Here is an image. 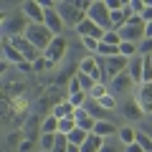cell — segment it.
<instances>
[{
  "label": "cell",
  "mask_w": 152,
  "mask_h": 152,
  "mask_svg": "<svg viewBox=\"0 0 152 152\" xmlns=\"http://www.w3.org/2000/svg\"><path fill=\"white\" fill-rule=\"evenodd\" d=\"M134 99L142 107L145 117H152V84H142V86L134 89Z\"/></svg>",
  "instance_id": "cell-10"
},
{
  "label": "cell",
  "mask_w": 152,
  "mask_h": 152,
  "mask_svg": "<svg viewBox=\"0 0 152 152\" xmlns=\"http://www.w3.org/2000/svg\"><path fill=\"white\" fill-rule=\"evenodd\" d=\"M20 13H23L31 23H43V20H46V10L41 8V3H38V0H26V3H23V8H20Z\"/></svg>",
  "instance_id": "cell-11"
},
{
  "label": "cell",
  "mask_w": 152,
  "mask_h": 152,
  "mask_svg": "<svg viewBox=\"0 0 152 152\" xmlns=\"http://www.w3.org/2000/svg\"><path fill=\"white\" fill-rule=\"evenodd\" d=\"M56 117V119H69V117H74L76 114V109H74V104L66 99V102H61V104H56L53 107V112H51Z\"/></svg>",
  "instance_id": "cell-20"
},
{
  "label": "cell",
  "mask_w": 152,
  "mask_h": 152,
  "mask_svg": "<svg viewBox=\"0 0 152 152\" xmlns=\"http://www.w3.org/2000/svg\"><path fill=\"white\" fill-rule=\"evenodd\" d=\"M41 134H58V119H56L53 114H46V117H43Z\"/></svg>",
  "instance_id": "cell-22"
},
{
  "label": "cell",
  "mask_w": 152,
  "mask_h": 152,
  "mask_svg": "<svg viewBox=\"0 0 152 152\" xmlns=\"http://www.w3.org/2000/svg\"><path fill=\"white\" fill-rule=\"evenodd\" d=\"M132 89H137V84L129 79V74H127V71L109 81V91H114V94H127V91H132Z\"/></svg>",
  "instance_id": "cell-13"
},
{
  "label": "cell",
  "mask_w": 152,
  "mask_h": 152,
  "mask_svg": "<svg viewBox=\"0 0 152 152\" xmlns=\"http://www.w3.org/2000/svg\"><path fill=\"white\" fill-rule=\"evenodd\" d=\"M8 41H10V43L15 46V51H18V53H20L23 58L28 61V64H33V61H38L41 56H43V53H41V51H38L36 46H33L31 41L26 38V36H20V38H8Z\"/></svg>",
  "instance_id": "cell-7"
},
{
  "label": "cell",
  "mask_w": 152,
  "mask_h": 152,
  "mask_svg": "<svg viewBox=\"0 0 152 152\" xmlns=\"http://www.w3.org/2000/svg\"><path fill=\"white\" fill-rule=\"evenodd\" d=\"M109 94V84H96V86L89 91V99H94V102H99L102 96H107Z\"/></svg>",
  "instance_id": "cell-31"
},
{
  "label": "cell",
  "mask_w": 152,
  "mask_h": 152,
  "mask_svg": "<svg viewBox=\"0 0 152 152\" xmlns=\"http://www.w3.org/2000/svg\"><path fill=\"white\" fill-rule=\"evenodd\" d=\"M56 13L61 15L64 26H66V28H74V31L79 28V23L86 18L81 10H79V8L74 5V3H71V0H61V3H56Z\"/></svg>",
  "instance_id": "cell-2"
},
{
  "label": "cell",
  "mask_w": 152,
  "mask_h": 152,
  "mask_svg": "<svg viewBox=\"0 0 152 152\" xmlns=\"http://www.w3.org/2000/svg\"><path fill=\"white\" fill-rule=\"evenodd\" d=\"M69 137V145H74V147H81L84 142H86V137H89V132H84L81 127H76L74 132H71V134H66Z\"/></svg>",
  "instance_id": "cell-24"
},
{
  "label": "cell",
  "mask_w": 152,
  "mask_h": 152,
  "mask_svg": "<svg viewBox=\"0 0 152 152\" xmlns=\"http://www.w3.org/2000/svg\"><path fill=\"white\" fill-rule=\"evenodd\" d=\"M71 3H74V5L79 8V10H81L84 15H86V13H89V8H91V3H89V0H71Z\"/></svg>",
  "instance_id": "cell-38"
},
{
  "label": "cell",
  "mask_w": 152,
  "mask_h": 152,
  "mask_svg": "<svg viewBox=\"0 0 152 152\" xmlns=\"http://www.w3.org/2000/svg\"><path fill=\"white\" fill-rule=\"evenodd\" d=\"M99 43H102V41H96V38H81V46L89 51V53H96V51H99Z\"/></svg>",
  "instance_id": "cell-34"
},
{
  "label": "cell",
  "mask_w": 152,
  "mask_h": 152,
  "mask_svg": "<svg viewBox=\"0 0 152 152\" xmlns=\"http://www.w3.org/2000/svg\"><path fill=\"white\" fill-rule=\"evenodd\" d=\"M76 33H79L81 38H96V41H102V38H104V33H107V31H104V28H99V26H96L94 20L84 18V20L79 23V28H76Z\"/></svg>",
  "instance_id": "cell-12"
},
{
  "label": "cell",
  "mask_w": 152,
  "mask_h": 152,
  "mask_svg": "<svg viewBox=\"0 0 152 152\" xmlns=\"http://www.w3.org/2000/svg\"><path fill=\"white\" fill-rule=\"evenodd\" d=\"M79 71L86 76H91L94 81L104 84V74H102V64H99V56H84L79 61Z\"/></svg>",
  "instance_id": "cell-8"
},
{
  "label": "cell",
  "mask_w": 152,
  "mask_h": 152,
  "mask_svg": "<svg viewBox=\"0 0 152 152\" xmlns=\"http://www.w3.org/2000/svg\"><path fill=\"white\" fill-rule=\"evenodd\" d=\"M96 104H99L102 109H107V112H114V109H117V96H114V94L109 91L107 96H102V99H99Z\"/></svg>",
  "instance_id": "cell-29"
},
{
  "label": "cell",
  "mask_w": 152,
  "mask_h": 152,
  "mask_svg": "<svg viewBox=\"0 0 152 152\" xmlns=\"http://www.w3.org/2000/svg\"><path fill=\"white\" fill-rule=\"evenodd\" d=\"M3 61H5V64H13V66H18V69H20L23 64H26V58H23L20 53H18L15 51V46L10 43V41H3Z\"/></svg>",
  "instance_id": "cell-15"
},
{
  "label": "cell",
  "mask_w": 152,
  "mask_h": 152,
  "mask_svg": "<svg viewBox=\"0 0 152 152\" xmlns=\"http://www.w3.org/2000/svg\"><path fill=\"white\" fill-rule=\"evenodd\" d=\"M102 147H104V140L91 132V134L86 137V142L81 145V152H102Z\"/></svg>",
  "instance_id": "cell-21"
},
{
  "label": "cell",
  "mask_w": 152,
  "mask_h": 152,
  "mask_svg": "<svg viewBox=\"0 0 152 152\" xmlns=\"http://www.w3.org/2000/svg\"><path fill=\"white\" fill-rule=\"evenodd\" d=\"M43 26L48 28L53 36H64V20H61V15L56 13V8H51V10H46V20H43Z\"/></svg>",
  "instance_id": "cell-14"
},
{
  "label": "cell",
  "mask_w": 152,
  "mask_h": 152,
  "mask_svg": "<svg viewBox=\"0 0 152 152\" xmlns=\"http://www.w3.org/2000/svg\"><path fill=\"white\" fill-rule=\"evenodd\" d=\"M102 43H109V46H122V36L119 31H107L102 38Z\"/></svg>",
  "instance_id": "cell-32"
},
{
  "label": "cell",
  "mask_w": 152,
  "mask_h": 152,
  "mask_svg": "<svg viewBox=\"0 0 152 152\" xmlns=\"http://www.w3.org/2000/svg\"><path fill=\"white\" fill-rule=\"evenodd\" d=\"M102 152H122V147H119V142L104 140V147H102Z\"/></svg>",
  "instance_id": "cell-37"
},
{
  "label": "cell",
  "mask_w": 152,
  "mask_h": 152,
  "mask_svg": "<svg viewBox=\"0 0 152 152\" xmlns=\"http://www.w3.org/2000/svg\"><path fill=\"white\" fill-rule=\"evenodd\" d=\"M38 152H41V150H38Z\"/></svg>",
  "instance_id": "cell-45"
},
{
  "label": "cell",
  "mask_w": 152,
  "mask_h": 152,
  "mask_svg": "<svg viewBox=\"0 0 152 152\" xmlns=\"http://www.w3.org/2000/svg\"><path fill=\"white\" fill-rule=\"evenodd\" d=\"M137 140V129H132V127H122V129H119V142H122V145H132V142H134Z\"/></svg>",
  "instance_id": "cell-28"
},
{
  "label": "cell",
  "mask_w": 152,
  "mask_h": 152,
  "mask_svg": "<svg viewBox=\"0 0 152 152\" xmlns=\"http://www.w3.org/2000/svg\"><path fill=\"white\" fill-rule=\"evenodd\" d=\"M94 134H99L102 140H112V137H119V129H117V124H112L109 119H104V122H96Z\"/></svg>",
  "instance_id": "cell-17"
},
{
  "label": "cell",
  "mask_w": 152,
  "mask_h": 152,
  "mask_svg": "<svg viewBox=\"0 0 152 152\" xmlns=\"http://www.w3.org/2000/svg\"><path fill=\"white\" fill-rule=\"evenodd\" d=\"M142 84H152V56H142Z\"/></svg>",
  "instance_id": "cell-25"
},
{
  "label": "cell",
  "mask_w": 152,
  "mask_h": 152,
  "mask_svg": "<svg viewBox=\"0 0 152 152\" xmlns=\"http://www.w3.org/2000/svg\"><path fill=\"white\" fill-rule=\"evenodd\" d=\"M122 112H124L127 119H142V117H145V112H142V107L137 104V99H134V96L127 99V102L122 104Z\"/></svg>",
  "instance_id": "cell-18"
},
{
  "label": "cell",
  "mask_w": 152,
  "mask_h": 152,
  "mask_svg": "<svg viewBox=\"0 0 152 152\" xmlns=\"http://www.w3.org/2000/svg\"><path fill=\"white\" fill-rule=\"evenodd\" d=\"M46 69H48V64H46L43 56H41L38 61H33V71H36V74H41V71H46Z\"/></svg>",
  "instance_id": "cell-39"
},
{
  "label": "cell",
  "mask_w": 152,
  "mask_h": 152,
  "mask_svg": "<svg viewBox=\"0 0 152 152\" xmlns=\"http://www.w3.org/2000/svg\"><path fill=\"white\" fill-rule=\"evenodd\" d=\"M76 127H79V124H76L74 117H69V119H58V132H61V134H71Z\"/></svg>",
  "instance_id": "cell-30"
},
{
  "label": "cell",
  "mask_w": 152,
  "mask_h": 152,
  "mask_svg": "<svg viewBox=\"0 0 152 152\" xmlns=\"http://www.w3.org/2000/svg\"><path fill=\"white\" fill-rule=\"evenodd\" d=\"M66 51H69V43H66V38H64V36H56L53 41H51V46L43 51V58H46V64H48V69L58 66L61 61L66 58Z\"/></svg>",
  "instance_id": "cell-4"
},
{
  "label": "cell",
  "mask_w": 152,
  "mask_h": 152,
  "mask_svg": "<svg viewBox=\"0 0 152 152\" xmlns=\"http://www.w3.org/2000/svg\"><path fill=\"white\" fill-rule=\"evenodd\" d=\"M124 152H145V150H142L137 142H132V145H127V147H124Z\"/></svg>",
  "instance_id": "cell-43"
},
{
  "label": "cell",
  "mask_w": 152,
  "mask_h": 152,
  "mask_svg": "<svg viewBox=\"0 0 152 152\" xmlns=\"http://www.w3.org/2000/svg\"><path fill=\"white\" fill-rule=\"evenodd\" d=\"M145 26H147V23L142 20V15H129V18H127V26L119 31L122 41H129V43L140 46L142 41H145Z\"/></svg>",
  "instance_id": "cell-1"
},
{
  "label": "cell",
  "mask_w": 152,
  "mask_h": 152,
  "mask_svg": "<svg viewBox=\"0 0 152 152\" xmlns=\"http://www.w3.org/2000/svg\"><path fill=\"white\" fill-rule=\"evenodd\" d=\"M74 119H76V124L81 127L84 132H89V134H91V132H94V127H96V119H94L91 114L86 112V107H84V109H76Z\"/></svg>",
  "instance_id": "cell-16"
},
{
  "label": "cell",
  "mask_w": 152,
  "mask_h": 152,
  "mask_svg": "<svg viewBox=\"0 0 152 152\" xmlns=\"http://www.w3.org/2000/svg\"><path fill=\"white\" fill-rule=\"evenodd\" d=\"M86 112L91 114L96 122H104V119H107V109H102L96 102H94V99H89V102H86Z\"/></svg>",
  "instance_id": "cell-23"
},
{
  "label": "cell",
  "mask_w": 152,
  "mask_h": 152,
  "mask_svg": "<svg viewBox=\"0 0 152 152\" xmlns=\"http://www.w3.org/2000/svg\"><path fill=\"white\" fill-rule=\"evenodd\" d=\"M129 8H132V13H134V15H142V13H145V8H147V3H145V0H132Z\"/></svg>",
  "instance_id": "cell-35"
},
{
  "label": "cell",
  "mask_w": 152,
  "mask_h": 152,
  "mask_svg": "<svg viewBox=\"0 0 152 152\" xmlns=\"http://www.w3.org/2000/svg\"><path fill=\"white\" fill-rule=\"evenodd\" d=\"M26 38L28 41H31L33 46H36L38 51H41V53H43L46 48H48L51 46V41H53V33L48 31V28L43 26V23H31V28H28V33H26Z\"/></svg>",
  "instance_id": "cell-3"
},
{
  "label": "cell",
  "mask_w": 152,
  "mask_h": 152,
  "mask_svg": "<svg viewBox=\"0 0 152 152\" xmlns=\"http://www.w3.org/2000/svg\"><path fill=\"white\" fill-rule=\"evenodd\" d=\"M28 28H31V20H28L23 13H18V15H8V20L3 23V36L5 38H20L28 33Z\"/></svg>",
  "instance_id": "cell-5"
},
{
  "label": "cell",
  "mask_w": 152,
  "mask_h": 152,
  "mask_svg": "<svg viewBox=\"0 0 152 152\" xmlns=\"http://www.w3.org/2000/svg\"><path fill=\"white\" fill-rule=\"evenodd\" d=\"M79 91H84V89H81V84H79V79H74V81L69 84V96H74V94H79Z\"/></svg>",
  "instance_id": "cell-40"
},
{
  "label": "cell",
  "mask_w": 152,
  "mask_h": 152,
  "mask_svg": "<svg viewBox=\"0 0 152 152\" xmlns=\"http://www.w3.org/2000/svg\"><path fill=\"white\" fill-rule=\"evenodd\" d=\"M142 20H145V23H152V5L145 8V13H142Z\"/></svg>",
  "instance_id": "cell-42"
},
{
  "label": "cell",
  "mask_w": 152,
  "mask_h": 152,
  "mask_svg": "<svg viewBox=\"0 0 152 152\" xmlns=\"http://www.w3.org/2000/svg\"><path fill=\"white\" fill-rule=\"evenodd\" d=\"M145 38H152V23H147V26H145Z\"/></svg>",
  "instance_id": "cell-44"
},
{
  "label": "cell",
  "mask_w": 152,
  "mask_h": 152,
  "mask_svg": "<svg viewBox=\"0 0 152 152\" xmlns=\"http://www.w3.org/2000/svg\"><path fill=\"white\" fill-rule=\"evenodd\" d=\"M119 53L124 56V58H134V56H140V46H137V43H129V41H122Z\"/></svg>",
  "instance_id": "cell-26"
},
{
  "label": "cell",
  "mask_w": 152,
  "mask_h": 152,
  "mask_svg": "<svg viewBox=\"0 0 152 152\" xmlns=\"http://www.w3.org/2000/svg\"><path fill=\"white\" fill-rule=\"evenodd\" d=\"M137 145H140L142 147V150H145V152H152V137L150 134H145V132H137Z\"/></svg>",
  "instance_id": "cell-33"
},
{
  "label": "cell",
  "mask_w": 152,
  "mask_h": 152,
  "mask_svg": "<svg viewBox=\"0 0 152 152\" xmlns=\"http://www.w3.org/2000/svg\"><path fill=\"white\" fill-rule=\"evenodd\" d=\"M33 147H36V142H31V140H23V145H20V152H31Z\"/></svg>",
  "instance_id": "cell-41"
},
{
  "label": "cell",
  "mask_w": 152,
  "mask_h": 152,
  "mask_svg": "<svg viewBox=\"0 0 152 152\" xmlns=\"http://www.w3.org/2000/svg\"><path fill=\"white\" fill-rule=\"evenodd\" d=\"M41 124H43V117L41 114H33L23 122V140H31V142H38L41 140Z\"/></svg>",
  "instance_id": "cell-9"
},
{
  "label": "cell",
  "mask_w": 152,
  "mask_h": 152,
  "mask_svg": "<svg viewBox=\"0 0 152 152\" xmlns=\"http://www.w3.org/2000/svg\"><path fill=\"white\" fill-rule=\"evenodd\" d=\"M140 56H152V38H145L140 43Z\"/></svg>",
  "instance_id": "cell-36"
},
{
  "label": "cell",
  "mask_w": 152,
  "mask_h": 152,
  "mask_svg": "<svg viewBox=\"0 0 152 152\" xmlns=\"http://www.w3.org/2000/svg\"><path fill=\"white\" fill-rule=\"evenodd\" d=\"M56 147V134H41V140H38V150L41 152H53Z\"/></svg>",
  "instance_id": "cell-27"
},
{
  "label": "cell",
  "mask_w": 152,
  "mask_h": 152,
  "mask_svg": "<svg viewBox=\"0 0 152 152\" xmlns=\"http://www.w3.org/2000/svg\"><path fill=\"white\" fill-rule=\"evenodd\" d=\"M127 74H129V79L140 86L142 84V56H134V58H129V66H127Z\"/></svg>",
  "instance_id": "cell-19"
},
{
  "label": "cell",
  "mask_w": 152,
  "mask_h": 152,
  "mask_svg": "<svg viewBox=\"0 0 152 152\" xmlns=\"http://www.w3.org/2000/svg\"><path fill=\"white\" fill-rule=\"evenodd\" d=\"M86 18L94 20L99 28H104V31H112V13H109V8H107L104 0H94L91 8H89V13H86Z\"/></svg>",
  "instance_id": "cell-6"
}]
</instances>
